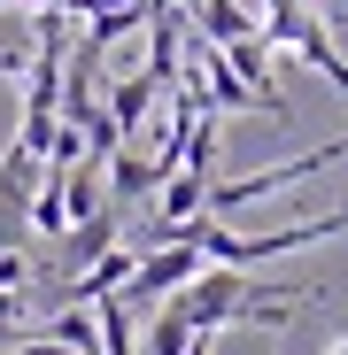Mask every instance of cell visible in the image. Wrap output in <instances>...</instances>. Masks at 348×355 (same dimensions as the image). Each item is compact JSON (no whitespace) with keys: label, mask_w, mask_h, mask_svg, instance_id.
<instances>
[{"label":"cell","mask_w":348,"mask_h":355,"mask_svg":"<svg viewBox=\"0 0 348 355\" xmlns=\"http://www.w3.org/2000/svg\"><path fill=\"white\" fill-rule=\"evenodd\" d=\"M295 293H310V286H279V293H263L240 263H201L179 293H170V309H179L194 332H217V324H286V317H295Z\"/></svg>","instance_id":"obj_1"},{"label":"cell","mask_w":348,"mask_h":355,"mask_svg":"<svg viewBox=\"0 0 348 355\" xmlns=\"http://www.w3.org/2000/svg\"><path fill=\"white\" fill-rule=\"evenodd\" d=\"M263 39L271 46H295L310 70H325L333 85H340V101H348V54L333 46V31H325V16L310 8V0H271L263 8Z\"/></svg>","instance_id":"obj_2"},{"label":"cell","mask_w":348,"mask_h":355,"mask_svg":"<svg viewBox=\"0 0 348 355\" xmlns=\"http://www.w3.org/2000/svg\"><path fill=\"white\" fill-rule=\"evenodd\" d=\"M201 263H209V255H201V240H186V232H179V240H155V248L132 263V278H124V302H170Z\"/></svg>","instance_id":"obj_3"},{"label":"cell","mask_w":348,"mask_h":355,"mask_svg":"<svg viewBox=\"0 0 348 355\" xmlns=\"http://www.w3.org/2000/svg\"><path fill=\"white\" fill-rule=\"evenodd\" d=\"M163 93H170V85H163V78H155V70H132V78H124V85H116V93H108V101H101V108H108V116H116V132H124V139H132V132H140V124H147V108H155V101H163Z\"/></svg>","instance_id":"obj_4"},{"label":"cell","mask_w":348,"mask_h":355,"mask_svg":"<svg viewBox=\"0 0 348 355\" xmlns=\"http://www.w3.org/2000/svg\"><path fill=\"white\" fill-rule=\"evenodd\" d=\"M194 85H201V101H209V108H248V101H256V93H248V78L224 62V46H201Z\"/></svg>","instance_id":"obj_5"},{"label":"cell","mask_w":348,"mask_h":355,"mask_svg":"<svg viewBox=\"0 0 348 355\" xmlns=\"http://www.w3.org/2000/svg\"><path fill=\"white\" fill-rule=\"evenodd\" d=\"M116 248V209H93V216H78L70 232H63V263L70 270H85L93 255H108Z\"/></svg>","instance_id":"obj_6"},{"label":"cell","mask_w":348,"mask_h":355,"mask_svg":"<svg viewBox=\"0 0 348 355\" xmlns=\"http://www.w3.org/2000/svg\"><path fill=\"white\" fill-rule=\"evenodd\" d=\"M155 186H163V170H155V155H124V147L108 155V193H116V201H147Z\"/></svg>","instance_id":"obj_7"},{"label":"cell","mask_w":348,"mask_h":355,"mask_svg":"<svg viewBox=\"0 0 348 355\" xmlns=\"http://www.w3.org/2000/svg\"><path fill=\"white\" fill-rule=\"evenodd\" d=\"M194 24H201L209 46H232V39H248V31H256V16L240 8V0H194Z\"/></svg>","instance_id":"obj_8"},{"label":"cell","mask_w":348,"mask_h":355,"mask_svg":"<svg viewBox=\"0 0 348 355\" xmlns=\"http://www.w3.org/2000/svg\"><path fill=\"white\" fill-rule=\"evenodd\" d=\"M186 340H194V324L163 302V309H155V324H147V340H140V355H186Z\"/></svg>","instance_id":"obj_9"},{"label":"cell","mask_w":348,"mask_h":355,"mask_svg":"<svg viewBox=\"0 0 348 355\" xmlns=\"http://www.w3.org/2000/svg\"><path fill=\"white\" fill-rule=\"evenodd\" d=\"M8 355H85V347H63V340H47V332H31V340H16Z\"/></svg>","instance_id":"obj_10"},{"label":"cell","mask_w":348,"mask_h":355,"mask_svg":"<svg viewBox=\"0 0 348 355\" xmlns=\"http://www.w3.org/2000/svg\"><path fill=\"white\" fill-rule=\"evenodd\" d=\"M16 340H24V324H16V317H0V347H16Z\"/></svg>","instance_id":"obj_11"},{"label":"cell","mask_w":348,"mask_h":355,"mask_svg":"<svg viewBox=\"0 0 348 355\" xmlns=\"http://www.w3.org/2000/svg\"><path fill=\"white\" fill-rule=\"evenodd\" d=\"M186 355H209V332H194V340H186Z\"/></svg>","instance_id":"obj_12"},{"label":"cell","mask_w":348,"mask_h":355,"mask_svg":"<svg viewBox=\"0 0 348 355\" xmlns=\"http://www.w3.org/2000/svg\"><path fill=\"white\" fill-rule=\"evenodd\" d=\"M333 355H348V332H340V340H333Z\"/></svg>","instance_id":"obj_13"}]
</instances>
